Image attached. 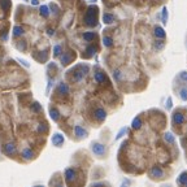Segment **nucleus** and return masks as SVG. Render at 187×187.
Instances as JSON below:
<instances>
[{
	"mask_svg": "<svg viewBox=\"0 0 187 187\" xmlns=\"http://www.w3.org/2000/svg\"><path fill=\"white\" fill-rule=\"evenodd\" d=\"M17 49H20V51H25L26 49V42L25 40H20V42H17Z\"/></svg>",
	"mask_w": 187,
	"mask_h": 187,
	"instance_id": "27",
	"label": "nucleus"
},
{
	"mask_svg": "<svg viewBox=\"0 0 187 187\" xmlns=\"http://www.w3.org/2000/svg\"><path fill=\"white\" fill-rule=\"evenodd\" d=\"M52 144L55 147H63L64 144V136L60 133H55L52 136Z\"/></svg>",
	"mask_w": 187,
	"mask_h": 187,
	"instance_id": "7",
	"label": "nucleus"
},
{
	"mask_svg": "<svg viewBox=\"0 0 187 187\" xmlns=\"http://www.w3.org/2000/svg\"><path fill=\"white\" fill-rule=\"evenodd\" d=\"M83 22L87 26H96L98 25V8L95 5H90L87 8V13L83 18Z\"/></svg>",
	"mask_w": 187,
	"mask_h": 187,
	"instance_id": "1",
	"label": "nucleus"
},
{
	"mask_svg": "<svg viewBox=\"0 0 187 187\" xmlns=\"http://www.w3.org/2000/svg\"><path fill=\"white\" fill-rule=\"evenodd\" d=\"M47 34L49 35V37H53V35L56 34V31H55V29H51V27H48L47 29Z\"/></svg>",
	"mask_w": 187,
	"mask_h": 187,
	"instance_id": "32",
	"label": "nucleus"
},
{
	"mask_svg": "<svg viewBox=\"0 0 187 187\" xmlns=\"http://www.w3.org/2000/svg\"><path fill=\"white\" fill-rule=\"evenodd\" d=\"M73 59H74V56H73V53H70V52L61 53L60 55V63H61V65H64V66L69 65L71 61H73Z\"/></svg>",
	"mask_w": 187,
	"mask_h": 187,
	"instance_id": "4",
	"label": "nucleus"
},
{
	"mask_svg": "<svg viewBox=\"0 0 187 187\" xmlns=\"http://www.w3.org/2000/svg\"><path fill=\"white\" fill-rule=\"evenodd\" d=\"M142 127V120L139 117H136L134 121H133V129H140Z\"/></svg>",
	"mask_w": 187,
	"mask_h": 187,
	"instance_id": "26",
	"label": "nucleus"
},
{
	"mask_svg": "<svg viewBox=\"0 0 187 187\" xmlns=\"http://www.w3.org/2000/svg\"><path fill=\"white\" fill-rule=\"evenodd\" d=\"M181 96H182V99H187V90L185 88V90H182V91H181Z\"/></svg>",
	"mask_w": 187,
	"mask_h": 187,
	"instance_id": "34",
	"label": "nucleus"
},
{
	"mask_svg": "<svg viewBox=\"0 0 187 187\" xmlns=\"http://www.w3.org/2000/svg\"><path fill=\"white\" fill-rule=\"evenodd\" d=\"M173 121H174V124H177V125L183 124V122H185V116H183L182 113L177 112V113H174V116H173Z\"/></svg>",
	"mask_w": 187,
	"mask_h": 187,
	"instance_id": "19",
	"label": "nucleus"
},
{
	"mask_svg": "<svg viewBox=\"0 0 187 187\" xmlns=\"http://www.w3.org/2000/svg\"><path fill=\"white\" fill-rule=\"evenodd\" d=\"M21 155H22V157H24L25 160H31V159H33V157L35 156V155H34V151L31 149V148H29V147L24 148V149H22V153H21Z\"/></svg>",
	"mask_w": 187,
	"mask_h": 187,
	"instance_id": "11",
	"label": "nucleus"
},
{
	"mask_svg": "<svg viewBox=\"0 0 187 187\" xmlns=\"http://www.w3.org/2000/svg\"><path fill=\"white\" fill-rule=\"evenodd\" d=\"M94 116L98 121H104L107 117V112L103 109V108H98V109H95V112H94Z\"/></svg>",
	"mask_w": 187,
	"mask_h": 187,
	"instance_id": "10",
	"label": "nucleus"
},
{
	"mask_svg": "<svg viewBox=\"0 0 187 187\" xmlns=\"http://www.w3.org/2000/svg\"><path fill=\"white\" fill-rule=\"evenodd\" d=\"M113 78L116 80L117 82H120L122 80V73H121V70L120 69H114L113 70Z\"/></svg>",
	"mask_w": 187,
	"mask_h": 187,
	"instance_id": "25",
	"label": "nucleus"
},
{
	"mask_svg": "<svg viewBox=\"0 0 187 187\" xmlns=\"http://www.w3.org/2000/svg\"><path fill=\"white\" fill-rule=\"evenodd\" d=\"M103 22L107 25H112L114 22V16L112 13H104L103 16Z\"/></svg>",
	"mask_w": 187,
	"mask_h": 187,
	"instance_id": "15",
	"label": "nucleus"
},
{
	"mask_svg": "<svg viewBox=\"0 0 187 187\" xmlns=\"http://www.w3.org/2000/svg\"><path fill=\"white\" fill-rule=\"evenodd\" d=\"M49 117H51L53 121H59L60 120V112H59V109H57V108H53V107L49 108Z\"/></svg>",
	"mask_w": 187,
	"mask_h": 187,
	"instance_id": "14",
	"label": "nucleus"
},
{
	"mask_svg": "<svg viewBox=\"0 0 187 187\" xmlns=\"http://www.w3.org/2000/svg\"><path fill=\"white\" fill-rule=\"evenodd\" d=\"M82 38H83L86 42H92L94 39L96 38V34L92 33V31H86V33L82 34Z\"/></svg>",
	"mask_w": 187,
	"mask_h": 187,
	"instance_id": "17",
	"label": "nucleus"
},
{
	"mask_svg": "<svg viewBox=\"0 0 187 187\" xmlns=\"http://www.w3.org/2000/svg\"><path fill=\"white\" fill-rule=\"evenodd\" d=\"M91 149H92V152L94 155H96V156H99V157H103L104 155H105V146L102 144V143H98V142H94L92 144H91Z\"/></svg>",
	"mask_w": 187,
	"mask_h": 187,
	"instance_id": "3",
	"label": "nucleus"
},
{
	"mask_svg": "<svg viewBox=\"0 0 187 187\" xmlns=\"http://www.w3.org/2000/svg\"><path fill=\"white\" fill-rule=\"evenodd\" d=\"M88 73V66L85 65V64H80L77 68H74L71 70V80L73 82H81L85 78V75Z\"/></svg>",
	"mask_w": 187,
	"mask_h": 187,
	"instance_id": "2",
	"label": "nucleus"
},
{
	"mask_svg": "<svg viewBox=\"0 0 187 187\" xmlns=\"http://www.w3.org/2000/svg\"><path fill=\"white\" fill-rule=\"evenodd\" d=\"M12 34H13L14 38H20V37H22V35L25 34V30H24V27L20 26V25H16V26H13Z\"/></svg>",
	"mask_w": 187,
	"mask_h": 187,
	"instance_id": "13",
	"label": "nucleus"
},
{
	"mask_svg": "<svg viewBox=\"0 0 187 187\" xmlns=\"http://www.w3.org/2000/svg\"><path fill=\"white\" fill-rule=\"evenodd\" d=\"M30 4L34 5V7H37L39 4V0H30Z\"/></svg>",
	"mask_w": 187,
	"mask_h": 187,
	"instance_id": "35",
	"label": "nucleus"
},
{
	"mask_svg": "<svg viewBox=\"0 0 187 187\" xmlns=\"http://www.w3.org/2000/svg\"><path fill=\"white\" fill-rule=\"evenodd\" d=\"M39 13H40L42 17H44V18H47V17H49V8L48 5H40L39 7Z\"/></svg>",
	"mask_w": 187,
	"mask_h": 187,
	"instance_id": "16",
	"label": "nucleus"
},
{
	"mask_svg": "<svg viewBox=\"0 0 187 187\" xmlns=\"http://www.w3.org/2000/svg\"><path fill=\"white\" fill-rule=\"evenodd\" d=\"M52 52H53V56L55 57H60V55L63 53V47H61V44H55Z\"/></svg>",
	"mask_w": 187,
	"mask_h": 187,
	"instance_id": "21",
	"label": "nucleus"
},
{
	"mask_svg": "<svg viewBox=\"0 0 187 187\" xmlns=\"http://www.w3.org/2000/svg\"><path fill=\"white\" fill-rule=\"evenodd\" d=\"M17 60H18V63L22 64V65H24L25 68H30V64H29L27 61H25V60H22V59H17Z\"/></svg>",
	"mask_w": 187,
	"mask_h": 187,
	"instance_id": "33",
	"label": "nucleus"
},
{
	"mask_svg": "<svg viewBox=\"0 0 187 187\" xmlns=\"http://www.w3.org/2000/svg\"><path fill=\"white\" fill-rule=\"evenodd\" d=\"M46 130H47L46 124H39V126H38V133H43V131H46Z\"/></svg>",
	"mask_w": 187,
	"mask_h": 187,
	"instance_id": "30",
	"label": "nucleus"
},
{
	"mask_svg": "<svg viewBox=\"0 0 187 187\" xmlns=\"http://www.w3.org/2000/svg\"><path fill=\"white\" fill-rule=\"evenodd\" d=\"M55 187H63V185H61V183H56Z\"/></svg>",
	"mask_w": 187,
	"mask_h": 187,
	"instance_id": "37",
	"label": "nucleus"
},
{
	"mask_svg": "<svg viewBox=\"0 0 187 187\" xmlns=\"http://www.w3.org/2000/svg\"><path fill=\"white\" fill-rule=\"evenodd\" d=\"M166 17H168V10H166V8H164L163 9V22L164 24L166 22Z\"/></svg>",
	"mask_w": 187,
	"mask_h": 187,
	"instance_id": "31",
	"label": "nucleus"
},
{
	"mask_svg": "<svg viewBox=\"0 0 187 187\" xmlns=\"http://www.w3.org/2000/svg\"><path fill=\"white\" fill-rule=\"evenodd\" d=\"M155 37L159 38V39H163V38L165 37V31H164V29H163V27H160V26H156V27H155Z\"/></svg>",
	"mask_w": 187,
	"mask_h": 187,
	"instance_id": "20",
	"label": "nucleus"
},
{
	"mask_svg": "<svg viewBox=\"0 0 187 187\" xmlns=\"http://www.w3.org/2000/svg\"><path fill=\"white\" fill-rule=\"evenodd\" d=\"M35 187H44V186H35Z\"/></svg>",
	"mask_w": 187,
	"mask_h": 187,
	"instance_id": "38",
	"label": "nucleus"
},
{
	"mask_svg": "<svg viewBox=\"0 0 187 187\" xmlns=\"http://www.w3.org/2000/svg\"><path fill=\"white\" fill-rule=\"evenodd\" d=\"M151 175H152L153 178H161L163 177V170H161L160 168L155 166V168L151 169Z\"/></svg>",
	"mask_w": 187,
	"mask_h": 187,
	"instance_id": "18",
	"label": "nucleus"
},
{
	"mask_svg": "<svg viewBox=\"0 0 187 187\" xmlns=\"http://www.w3.org/2000/svg\"><path fill=\"white\" fill-rule=\"evenodd\" d=\"M74 135L77 136L78 139H82V138H85V136H87V130L77 125V126H74Z\"/></svg>",
	"mask_w": 187,
	"mask_h": 187,
	"instance_id": "8",
	"label": "nucleus"
},
{
	"mask_svg": "<svg viewBox=\"0 0 187 187\" xmlns=\"http://www.w3.org/2000/svg\"><path fill=\"white\" fill-rule=\"evenodd\" d=\"M4 152L8 155V156H13V155H16L17 148H16V146H14V143H7V144L4 146Z\"/></svg>",
	"mask_w": 187,
	"mask_h": 187,
	"instance_id": "9",
	"label": "nucleus"
},
{
	"mask_svg": "<svg viewBox=\"0 0 187 187\" xmlns=\"http://www.w3.org/2000/svg\"><path fill=\"white\" fill-rule=\"evenodd\" d=\"M182 78H183V80H187V74L183 73V74H182Z\"/></svg>",
	"mask_w": 187,
	"mask_h": 187,
	"instance_id": "36",
	"label": "nucleus"
},
{
	"mask_svg": "<svg viewBox=\"0 0 187 187\" xmlns=\"http://www.w3.org/2000/svg\"><path fill=\"white\" fill-rule=\"evenodd\" d=\"M95 52H96V48L94 46H88L87 48L85 49V55L86 56H92V55H95Z\"/></svg>",
	"mask_w": 187,
	"mask_h": 187,
	"instance_id": "22",
	"label": "nucleus"
},
{
	"mask_svg": "<svg viewBox=\"0 0 187 187\" xmlns=\"http://www.w3.org/2000/svg\"><path fill=\"white\" fill-rule=\"evenodd\" d=\"M103 44L105 47H112L113 46V39L110 37H104L103 38Z\"/></svg>",
	"mask_w": 187,
	"mask_h": 187,
	"instance_id": "23",
	"label": "nucleus"
},
{
	"mask_svg": "<svg viewBox=\"0 0 187 187\" xmlns=\"http://www.w3.org/2000/svg\"><path fill=\"white\" fill-rule=\"evenodd\" d=\"M31 110H33L34 113H39L42 110V107H40V104H39L38 102H35L31 104Z\"/></svg>",
	"mask_w": 187,
	"mask_h": 187,
	"instance_id": "24",
	"label": "nucleus"
},
{
	"mask_svg": "<svg viewBox=\"0 0 187 187\" xmlns=\"http://www.w3.org/2000/svg\"><path fill=\"white\" fill-rule=\"evenodd\" d=\"M48 8H49V12H53V13H59V12H60L59 7H57L55 3H51V4L48 5Z\"/></svg>",
	"mask_w": 187,
	"mask_h": 187,
	"instance_id": "28",
	"label": "nucleus"
},
{
	"mask_svg": "<svg viewBox=\"0 0 187 187\" xmlns=\"http://www.w3.org/2000/svg\"><path fill=\"white\" fill-rule=\"evenodd\" d=\"M64 177H65V181L68 183H71L77 177V173H75V170L73 168H68L65 169V172H64Z\"/></svg>",
	"mask_w": 187,
	"mask_h": 187,
	"instance_id": "5",
	"label": "nucleus"
},
{
	"mask_svg": "<svg viewBox=\"0 0 187 187\" xmlns=\"http://www.w3.org/2000/svg\"><path fill=\"white\" fill-rule=\"evenodd\" d=\"M155 48L156 49H163L164 48V42L163 40H156L155 42Z\"/></svg>",
	"mask_w": 187,
	"mask_h": 187,
	"instance_id": "29",
	"label": "nucleus"
},
{
	"mask_svg": "<svg viewBox=\"0 0 187 187\" xmlns=\"http://www.w3.org/2000/svg\"><path fill=\"white\" fill-rule=\"evenodd\" d=\"M69 92H70L69 86H68L65 82H60L59 86H57V94H59L60 96H68Z\"/></svg>",
	"mask_w": 187,
	"mask_h": 187,
	"instance_id": "6",
	"label": "nucleus"
},
{
	"mask_svg": "<svg viewBox=\"0 0 187 187\" xmlns=\"http://www.w3.org/2000/svg\"><path fill=\"white\" fill-rule=\"evenodd\" d=\"M94 80L98 82V83H104V82L107 81V77L103 71L98 70V71H95V74H94Z\"/></svg>",
	"mask_w": 187,
	"mask_h": 187,
	"instance_id": "12",
	"label": "nucleus"
}]
</instances>
